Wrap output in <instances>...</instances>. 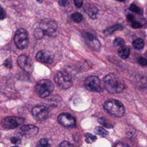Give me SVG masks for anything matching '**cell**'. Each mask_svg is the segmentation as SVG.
Masks as SVG:
<instances>
[{"label": "cell", "mask_w": 147, "mask_h": 147, "mask_svg": "<svg viewBox=\"0 0 147 147\" xmlns=\"http://www.w3.org/2000/svg\"><path fill=\"white\" fill-rule=\"evenodd\" d=\"M130 9H131L132 11L135 12V13H138V14H141V13H142V10L140 9V7H138V6H137L136 4H134V3L131 4V6H130Z\"/></svg>", "instance_id": "d4e9b609"}, {"label": "cell", "mask_w": 147, "mask_h": 147, "mask_svg": "<svg viewBox=\"0 0 147 147\" xmlns=\"http://www.w3.org/2000/svg\"><path fill=\"white\" fill-rule=\"evenodd\" d=\"M32 115L37 121H43L47 119V117L49 115V111L46 106L37 105L33 108Z\"/></svg>", "instance_id": "9c48e42d"}, {"label": "cell", "mask_w": 147, "mask_h": 147, "mask_svg": "<svg viewBox=\"0 0 147 147\" xmlns=\"http://www.w3.org/2000/svg\"><path fill=\"white\" fill-rule=\"evenodd\" d=\"M85 88L91 91V92H100L102 89L101 81L98 77L96 76H90L84 81Z\"/></svg>", "instance_id": "ba28073f"}, {"label": "cell", "mask_w": 147, "mask_h": 147, "mask_svg": "<svg viewBox=\"0 0 147 147\" xmlns=\"http://www.w3.org/2000/svg\"><path fill=\"white\" fill-rule=\"evenodd\" d=\"M144 46H145V41H144V40H142V39H140V38L134 40V42H133V47H134L135 49H137V50L142 49V48L144 47Z\"/></svg>", "instance_id": "2e32d148"}, {"label": "cell", "mask_w": 147, "mask_h": 147, "mask_svg": "<svg viewBox=\"0 0 147 147\" xmlns=\"http://www.w3.org/2000/svg\"><path fill=\"white\" fill-rule=\"evenodd\" d=\"M85 140L87 143H93L95 142V140H96V137L95 135H92V134H85Z\"/></svg>", "instance_id": "7402d4cb"}, {"label": "cell", "mask_w": 147, "mask_h": 147, "mask_svg": "<svg viewBox=\"0 0 147 147\" xmlns=\"http://www.w3.org/2000/svg\"><path fill=\"white\" fill-rule=\"evenodd\" d=\"M54 81L57 86L61 90H67L72 85L71 76L64 71H59L54 75Z\"/></svg>", "instance_id": "277c9868"}, {"label": "cell", "mask_w": 147, "mask_h": 147, "mask_svg": "<svg viewBox=\"0 0 147 147\" xmlns=\"http://www.w3.org/2000/svg\"><path fill=\"white\" fill-rule=\"evenodd\" d=\"M35 59L40 63L44 64H51L53 61V56L47 51H39L35 55Z\"/></svg>", "instance_id": "4fadbf2b"}, {"label": "cell", "mask_w": 147, "mask_h": 147, "mask_svg": "<svg viewBox=\"0 0 147 147\" xmlns=\"http://www.w3.org/2000/svg\"><path fill=\"white\" fill-rule=\"evenodd\" d=\"M95 132H96V134H98V135H100V136H102V137H106V136H108V134H109L108 131L104 128V127H96V128L95 129Z\"/></svg>", "instance_id": "e0dca14e"}, {"label": "cell", "mask_w": 147, "mask_h": 147, "mask_svg": "<svg viewBox=\"0 0 147 147\" xmlns=\"http://www.w3.org/2000/svg\"><path fill=\"white\" fill-rule=\"evenodd\" d=\"M24 123V119L17 116H9L2 121V126L4 129L17 128Z\"/></svg>", "instance_id": "52a82bcc"}, {"label": "cell", "mask_w": 147, "mask_h": 147, "mask_svg": "<svg viewBox=\"0 0 147 147\" xmlns=\"http://www.w3.org/2000/svg\"><path fill=\"white\" fill-rule=\"evenodd\" d=\"M37 146H50V144H49V142H48V140L47 139H42V140H40L39 141V143L37 144Z\"/></svg>", "instance_id": "cb8c5ba5"}, {"label": "cell", "mask_w": 147, "mask_h": 147, "mask_svg": "<svg viewBox=\"0 0 147 147\" xmlns=\"http://www.w3.org/2000/svg\"><path fill=\"white\" fill-rule=\"evenodd\" d=\"M17 63L19 66L25 71L31 72L33 71V62L31 59L27 55H20L17 59Z\"/></svg>", "instance_id": "7c38bea8"}, {"label": "cell", "mask_w": 147, "mask_h": 147, "mask_svg": "<svg viewBox=\"0 0 147 147\" xmlns=\"http://www.w3.org/2000/svg\"><path fill=\"white\" fill-rule=\"evenodd\" d=\"M84 11L86 12V14L92 19H95L97 16L98 13V9L96 6H95L94 4L88 3L84 4Z\"/></svg>", "instance_id": "5bb4252c"}, {"label": "cell", "mask_w": 147, "mask_h": 147, "mask_svg": "<svg viewBox=\"0 0 147 147\" xmlns=\"http://www.w3.org/2000/svg\"><path fill=\"white\" fill-rule=\"evenodd\" d=\"M114 45L115 47H123L125 45V40L122 39V38H116L115 40H114Z\"/></svg>", "instance_id": "603a6c76"}, {"label": "cell", "mask_w": 147, "mask_h": 147, "mask_svg": "<svg viewBox=\"0 0 147 147\" xmlns=\"http://www.w3.org/2000/svg\"><path fill=\"white\" fill-rule=\"evenodd\" d=\"M115 146H128V145L124 144V143H119V144H116Z\"/></svg>", "instance_id": "e575fe53"}, {"label": "cell", "mask_w": 147, "mask_h": 147, "mask_svg": "<svg viewBox=\"0 0 147 147\" xmlns=\"http://www.w3.org/2000/svg\"><path fill=\"white\" fill-rule=\"evenodd\" d=\"M37 1H38L39 3H42V2H43V0H37Z\"/></svg>", "instance_id": "d590c367"}, {"label": "cell", "mask_w": 147, "mask_h": 147, "mask_svg": "<svg viewBox=\"0 0 147 147\" xmlns=\"http://www.w3.org/2000/svg\"><path fill=\"white\" fill-rule=\"evenodd\" d=\"M34 36H35L36 39H42L43 36L45 35V33H44V31L42 30V28L39 27V28H37L36 29H34Z\"/></svg>", "instance_id": "ffe728a7"}, {"label": "cell", "mask_w": 147, "mask_h": 147, "mask_svg": "<svg viewBox=\"0 0 147 147\" xmlns=\"http://www.w3.org/2000/svg\"><path fill=\"white\" fill-rule=\"evenodd\" d=\"M38 131V127L34 125H25L21 126V127L18 130V134L19 135L26 138H34L37 135Z\"/></svg>", "instance_id": "8fae6325"}, {"label": "cell", "mask_w": 147, "mask_h": 147, "mask_svg": "<svg viewBox=\"0 0 147 147\" xmlns=\"http://www.w3.org/2000/svg\"><path fill=\"white\" fill-rule=\"evenodd\" d=\"M74 4L76 7L78 8H81L84 4V1L83 0H74Z\"/></svg>", "instance_id": "f1b7e54d"}, {"label": "cell", "mask_w": 147, "mask_h": 147, "mask_svg": "<svg viewBox=\"0 0 147 147\" xmlns=\"http://www.w3.org/2000/svg\"><path fill=\"white\" fill-rule=\"evenodd\" d=\"M53 84L48 79H42L40 80L35 85V92L36 94L41 97L46 98L50 96V94L53 90Z\"/></svg>", "instance_id": "3957f363"}, {"label": "cell", "mask_w": 147, "mask_h": 147, "mask_svg": "<svg viewBox=\"0 0 147 147\" xmlns=\"http://www.w3.org/2000/svg\"><path fill=\"white\" fill-rule=\"evenodd\" d=\"M14 41L17 48L19 49H25L28 47L29 43V39L28 33L23 28H19L15 33L14 36Z\"/></svg>", "instance_id": "5b68a950"}, {"label": "cell", "mask_w": 147, "mask_h": 147, "mask_svg": "<svg viewBox=\"0 0 147 147\" xmlns=\"http://www.w3.org/2000/svg\"><path fill=\"white\" fill-rule=\"evenodd\" d=\"M139 63H140V65H141L142 66H146L147 59L146 58H144V57H141V58L139 59Z\"/></svg>", "instance_id": "83f0119b"}, {"label": "cell", "mask_w": 147, "mask_h": 147, "mask_svg": "<svg viewBox=\"0 0 147 147\" xmlns=\"http://www.w3.org/2000/svg\"><path fill=\"white\" fill-rule=\"evenodd\" d=\"M103 86L111 94L121 93L125 89V83L122 78L115 73L108 74L103 79Z\"/></svg>", "instance_id": "6da1fadb"}, {"label": "cell", "mask_w": 147, "mask_h": 147, "mask_svg": "<svg viewBox=\"0 0 147 147\" xmlns=\"http://www.w3.org/2000/svg\"><path fill=\"white\" fill-rule=\"evenodd\" d=\"M118 53L119 55L122 58V59H127L130 55V50L128 47L123 46V47H121L118 50Z\"/></svg>", "instance_id": "9a60e30c"}, {"label": "cell", "mask_w": 147, "mask_h": 147, "mask_svg": "<svg viewBox=\"0 0 147 147\" xmlns=\"http://www.w3.org/2000/svg\"><path fill=\"white\" fill-rule=\"evenodd\" d=\"M98 122H99L101 125H102L104 127H107V128H112V127H113V124H111V122L109 121H108L107 119H105V118H99Z\"/></svg>", "instance_id": "ac0fdd59"}, {"label": "cell", "mask_w": 147, "mask_h": 147, "mask_svg": "<svg viewBox=\"0 0 147 147\" xmlns=\"http://www.w3.org/2000/svg\"><path fill=\"white\" fill-rule=\"evenodd\" d=\"M58 122L61 126L67 127V128H71V127H76V119L72 115L67 113L60 114L58 116Z\"/></svg>", "instance_id": "30bf717a"}, {"label": "cell", "mask_w": 147, "mask_h": 147, "mask_svg": "<svg viewBox=\"0 0 147 147\" xmlns=\"http://www.w3.org/2000/svg\"><path fill=\"white\" fill-rule=\"evenodd\" d=\"M4 17H5V11H4V9L2 8V9H1V20L4 19Z\"/></svg>", "instance_id": "836d02e7"}, {"label": "cell", "mask_w": 147, "mask_h": 147, "mask_svg": "<svg viewBox=\"0 0 147 147\" xmlns=\"http://www.w3.org/2000/svg\"><path fill=\"white\" fill-rule=\"evenodd\" d=\"M59 3L61 6H66L69 3V0H59Z\"/></svg>", "instance_id": "f546056e"}, {"label": "cell", "mask_w": 147, "mask_h": 147, "mask_svg": "<svg viewBox=\"0 0 147 147\" xmlns=\"http://www.w3.org/2000/svg\"><path fill=\"white\" fill-rule=\"evenodd\" d=\"M71 19L76 22H81L83 20V16L78 12H75L71 15Z\"/></svg>", "instance_id": "44dd1931"}, {"label": "cell", "mask_w": 147, "mask_h": 147, "mask_svg": "<svg viewBox=\"0 0 147 147\" xmlns=\"http://www.w3.org/2000/svg\"><path fill=\"white\" fill-rule=\"evenodd\" d=\"M40 28H42L45 34L48 36H55L57 34V23L51 19H43L40 22Z\"/></svg>", "instance_id": "8992f818"}, {"label": "cell", "mask_w": 147, "mask_h": 147, "mask_svg": "<svg viewBox=\"0 0 147 147\" xmlns=\"http://www.w3.org/2000/svg\"><path fill=\"white\" fill-rule=\"evenodd\" d=\"M11 143L14 144V145H19L21 143V138L16 137V136L11 138Z\"/></svg>", "instance_id": "484cf974"}, {"label": "cell", "mask_w": 147, "mask_h": 147, "mask_svg": "<svg viewBox=\"0 0 147 147\" xmlns=\"http://www.w3.org/2000/svg\"><path fill=\"white\" fill-rule=\"evenodd\" d=\"M104 109L114 117H122L125 115V107L123 103L115 99H110L105 102Z\"/></svg>", "instance_id": "7a4b0ae2"}, {"label": "cell", "mask_w": 147, "mask_h": 147, "mask_svg": "<svg viewBox=\"0 0 147 147\" xmlns=\"http://www.w3.org/2000/svg\"><path fill=\"white\" fill-rule=\"evenodd\" d=\"M127 20H128L130 22H132L134 21V16L133 15H127Z\"/></svg>", "instance_id": "d6a6232c"}, {"label": "cell", "mask_w": 147, "mask_h": 147, "mask_svg": "<svg viewBox=\"0 0 147 147\" xmlns=\"http://www.w3.org/2000/svg\"><path fill=\"white\" fill-rule=\"evenodd\" d=\"M118 1H120V2H124V1H126V0H118Z\"/></svg>", "instance_id": "8d00e7d4"}, {"label": "cell", "mask_w": 147, "mask_h": 147, "mask_svg": "<svg viewBox=\"0 0 147 147\" xmlns=\"http://www.w3.org/2000/svg\"><path fill=\"white\" fill-rule=\"evenodd\" d=\"M131 25H132V27H133V28H141V27H142L141 23H140V22H137V21H134V22H131Z\"/></svg>", "instance_id": "4316f807"}, {"label": "cell", "mask_w": 147, "mask_h": 147, "mask_svg": "<svg viewBox=\"0 0 147 147\" xmlns=\"http://www.w3.org/2000/svg\"><path fill=\"white\" fill-rule=\"evenodd\" d=\"M4 65H5V66L6 67H9V68H11L12 67V64H11V60L9 59H8L5 62H4Z\"/></svg>", "instance_id": "1f68e13d"}, {"label": "cell", "mask_w": 147, "mask_h": 147, "mask_svg": "<svg viewBox=\"0 0 147 147\" xmlns=\"http://www.w3.org/2000/svg\"><path fill=\"white\" fill-rule=\"evenodd\" d=\"M59 146H73L71 143H69V142H67V141H64V142H62V143H60L59 144Z\"/></svg>", "instance_id": "4dcf8cb0"}, {"label": "cell", "mask_w": 147, "mask_h": 147, "mask_svg": "<svg viewBox=\"0 0 147 147\" xmlns=\"http://www.w3.org/2000/svg\"><path fill=\"white\" fill-rule=\"evenodd\" d=\"M121 28H122V26H121V24H115V25L112 26L111 28L106 29L104 33H105L106 34H112V33H114L115 31H116V30H118V29H121Z\"/></svg>", "instance_id": "d6986e66"}]
</instances>
